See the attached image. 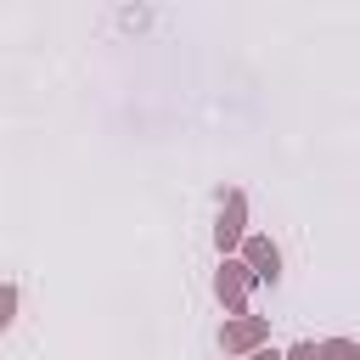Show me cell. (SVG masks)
I'll return each mask as SVG.
<instances>
[{
    "mask_svg": "<svg viewBox=\"0 0 360 360\" xmlns=\"http://www.w3.org/2000/svg\"><path fill=\"white\" fill-rule=\"evenodd\" d=\"M248 287H253V270H248V264H225L219 281H214V292H219L225 309H242V304H248Z\"/></svg>",
    "mask_w": 360,
    "mask_h": 360,
    "instance_id": "cell-1",
    "label": "cell"
},
{
    "mask_svg": "<svg viewBox=\"0 0 360 360\" xmlns=\"http://www.w3.org/2000/svg\"><path fill=\"white\" fill-rule=\"evenodd\" d=\"M264 332H270V326H264L259 315H242V321H231V326L219 332V343H225V354H242V349H253Z\"/></svg>",
    "mask_w": 360,
    "mask_h": 360,
    "instance_id": "cell-2",
    "label": "cell"
},
{
    "mask_svg": "<svg viewBox=\"0 0 360 360\" xmlns=\"http://www.w3.org/2000/svg\"><path fill=\"white\" fill-rule=\"evenodd\" d=\"M242 208H248L242 191H231V197H225V214H219V231H214L219 248H236V242H242Z\"/></svg>",
    "mask_w": 360,
    "mask_h": 360,
    "instance_id": "cell-3",
    "label": "cell"
},
{
    "mask_svg": "<svg viewBox=\"0 0 360 360\" xmlns=\"http://www.w3.org/2000/svg\"><path fill=\"white\" fill-rule=\"evenodd\" d=\"M276 264H281V253H276L264 236H248V270H253L259 281H276Z\"/></svg>",
    "mask_w": 360,
    "mask_h": 360,
    "instance_id": "cell-4",
    "label": "cell"
},
{
    "mask_svg": "<svg viewBox=\"0 0 360 360\" xmlns=\"http://www.w3.org/2000/svg\"><path fill=\"white\" fill-rule=\"evenodd\" d=\"M321 360H360V343H349V338H332V343H321Z\"/></svg>",
    "mask_w": 360,
    "mask_h": 360,
    "instance_id": "cell-5",
    "label": "cell"
},
{
    "mask_svg": "<svg viewBox=\"0 0 360 360\" xmlns=\"http://www.w3.org/2000/svg\"><path fill=\"white\" fill-rule=\"evenodd\" d=\"M11 309H17V292H11V287H0V332L11 326Z\"/></svg>",
    "mask_w": 360,
    "mask_h": 360,
    "instance_id": "cell-6",
    "label": "cell"
},
{
    "mask_svg": "<svg viewBox=\"0 0 360 360\" xmlns=\"http://www.w3.org/2000/svg\"><path fill=\"white\" fill-rule=\"evenodd\" d=\"M287 360H321V343H298V349H292Z\"/></svg>",
    "mask_w": 360,
    "mask_h": 360,
    "instance_id": "cell-7",
    "label": "cell"
},
{
    "mask_svg": "<svg viewBox=\"0 0 360 360\" xmlns=\"http://www.w3.org/2000/svg\"><path fill=\"white\" fill-rule=\"evenodd\" d=\"M253 360H281V354H270V349H259V354H253Z\"/></svg>",
    "mask_w": 360,
    "mask_h": 360,
    "instance_id": "cell-8",
    "label": "cell"
}]
</instances>
